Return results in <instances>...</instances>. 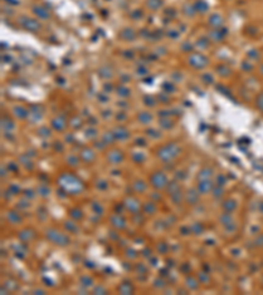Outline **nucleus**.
<instances>
[{"instance_id": "1", "label": "nucleus", "mask_w": 263, "mask_h": 295, "mask_svg": "<svg viewBox=\"0 0 263 295\" xmlns=\"http://www.w3.org/2000/svg\"><path fill=\"white\" fill-rule=\"evenodd\" d=\"M58 184H59L62 190H64L66 193H70V194H78L83 190V182L76 176L71 173L61 174L59 179H58Z\"/></svg>"}, {"instance_id": "2", "label": "nucleus", "mask_w": 263, "mask_h": 295, "mask_svg": "<svg viewBox=\"0 0 263 295\" xmlns=\"http://www.w3.org/2000/svg\"><path fill=\"white\" fill-rule=\"evenodd\" d=\"M179 152H180V148L176 144H167L158 151V156L160 160H163L167 163V161H171L176 158Z\"/></svg>"}, {"instance_id": "3", "label": "nucleus", "mask_w": 263, "mask_h": 295, "mask_svg": "<svg viewBox=\"0 0 263 295\" xmlns=\"http://www.w3.org/2000/svg\"><path fill=\"white\" fill-rule=\"evenodd\" d=\"M46 238L52 243L61 245V247L67 245L69 243H70V238H69L67 235H64V233H62L59 231H57V230H53V228H50V230L46 231Z\"/></svg>"}, {"instance_id": "4", "label": "nucleus", "mask_w": 263, "mask_h": 295, "mask_svg": "<svg viewBox=\"0 0 263 295\" xmlns=\"http://www.w3.org/2000/svg\"><path fill=\"white\" fill-rule=\"evenodd\" d=\"M151 184H153V186H154L157 190H162V189H165L167 186L169 181H167V177H166L165 173L158 171V172L151 174Z\"/></svg>"}, {"instance_id": "5", "label": "nucleus", "mask_w": 263, "mask_h": 295, "mask_svg": "<svg viewBox=\"0 0 263 295\" xmlns=\"http://www.w3.org/2000/svg\"><path fill=\"white\" fill-rule=\"evenodd\" d=\"M124 205H125V207L133 214H137L138 211H140V202H138L136 198L128 197L125 200V202H124Z\"/></svg>"}, {"instance_id": "6", "label": "nucleus", "mask_w": 263, "mask_h": 295, "mask_svg": "<svg viewBox=\"0 0 263 295\" xmlns=\"http://www.w3.org/2000/svg\"><path fill=\"white\" fill-rule=\"evenodd\" d=\"M20 23L24 25V28L29 29V30H38L40 29V24L37 23V21H34V20H31V19H20Z\"/></svg>"}, {"instance_id": "7", "label": "nucleus", "mask_w": 263, "mask_h": 295, "mask_svg": "<svg viewBox=\"0 0 263 295\" xmlns=\"http://www.w3.org/2000/svg\"><path fill=\"white\" fill-rule=\"evenodd\" d=\"M212 186H213V185H212V181H210V180H200L197 189H199V193L207 194V193H209L210 190H213V189H212Z\"/></svg>"}, {"instance_id": "8", "label": "nucleus", "mask_w": 263, "mask_h": 295, "mask_svg": "<svg viewBox=\"0 0 263 295\" xmlns=\"http://www.w3.org/2000/svg\"><path fill=\"white\" fill-rule=\"evenodd\" d=\"M186 201L188 203H196L197 201H199V194H197V191L195 189H188L187 190V193H186Z\"/></svg>"}, {"instance_id": "9", "label": "nucleus", "mask_w": 263, "mask_h": 295, "mask_svg": "<svg viewBox=\"0 0 263 295\" xmlns=\"http://www.w3.org/2000/svg\"><path fill=\"white\" fill-rule=\"evenodd\" d=\"M108 160L111 161V163H115V164H119L122 161V153L119 152V151H112L108 153Z\"/></svg>"}, {"instance_id": "10", "label": "nucleus", "mask_w": 263, "mask_h": 295, "mask_svg": "<svg viewBox=\"0 0 263 295\" xmlns=\"http://www.w3.org/2000/svg\"><path fill=\"white\" fill-rule=\"evenodd\" d=\"M111 223L116 228H119V230H121V228L125 227V220H124V218H121L120 215H113L111 218Z\"/></svg>"}, {"instance_id": "11", "label": "nucleus", "mask_w": 263, "mask_h": 295, "mask_svg": "<svg viewBox=\"0 0 263 295\" xmlns=\"http://www.w3.org/2000/svg\"><path fill=\"white\" fill-rule=\"evenodd\" d=\"M80 158H82V159L86 161V163H90V161H92V160H93L95 155H93L92 150H90V148H84L82 152H80Z\"/></svg>"}, {"instance_id": "12", "label": "nucleus", "mask_w": 263, "mask_h": 295, "mask_svg": "<svg viewBox=\"0 0 263 295\" xmlns=\"http://www.w3.org/2000/svg\"><path fill=\"white\" fill-rule=\"evenodd\" d=\"M236 202H234V200H225L224 201V203H222V209H224V211L225 212H232L233 210L236 209Z\"/></svg>"}, {"instance_id": "13", "label": "nucleus", "mask_w": 263, "mask_h": 295, "mask_svg": "<svg viewBox=\"0 0 263 295\" xmlns=\"http://www.w3.org/2000/svg\"><path fill=\"white\" fill-rule=\"evenodd\" d=\"M7 219H8L11 223H20L21 222V217L14 210H11L7 212Z\"/></svg>"}, {"instance_id": "14", "label": "nucleus", "mask_w": 263, "mask_h": 295, "mask_svg": "<svg viewBox=\"0 0 263 295\" xmlns=\"http://www.w3.org/2000/svg\"><path fill=\"white\" fill-rule=\"evenodd\" d=\"M213 174V171H212L210 168H203L201 171L199 172V180H209L210 176Z\"/></svg>"}, {"instance_id": "15", "label": "nucleus", "mask_w": 263, "mask_h": 295, "mask_svg": "<svg viewBox=\"0 0 263 295\" xmlns=\"http://www.w3.org/2000/svg\"><path fill=\"white\" fill-rule=\"evenodd\" d=\"M52 125H53V127L57 129V130H63V129H64V121H63L62 117L54 118L53 122H52Z\"/></svg>"}, {"instance_id": "16", "label": "nucleus", "mask_w": 263, "mask_h": 295, "mask_svg": "<svg viewBox=\"0 0 263 295\" xmlns=\"http://www.w3.org/2000/svg\"><path fill=\"white\" fill-rule=\"evenodd\" d=\"M19 236H20V239L23 240V241H29L33 238V231L32 230H23L19 233Z\"/></svg>"}, {"instance_id": "17", "label": "nucleus", "mask_w": 263, "mask_h": 295, "mask_svg": "<svg viewBox=\"0 0 263 295\" xmlns=\"http://www.w3.org/2000/svg\"><path fill=\"white\" fill-rule=\"evenodd\" d=\"M115 137L117 138V139H126L128 137H129V134H128V131L124 129V127H117L116 129V131H115Z\"/></svg>"}, {"instance_id": "18", "label": "nucleus", "mask_w": 263, "mask_h": 295, "mask_svg": "<svg viewBox=\"0 0 263 295\" xmlns=\"http://www.w3.org/2000/svg\"><path fill=\"white\" fill-rule=\"evenodd\" d=\"M166 189H167V191H169L170 194H172V193H175V191L180 190V186H179V184H178L176 181H172V182H169V184H167Z\"/></svg>"}, {"instance_id": "19", "label": "nucleus", "mask_w": 263, "mask_h": 295, "mask_svg": "<svg viewBox=\"0 0 263 295\" xmlns=\"http://www.w3.org/2000/svg\"><path fill=\"white\" fill-rule=\"evenodd\" d=\"M133 189L136 190V191H145V189H146V184L142 181V180H137V181H134V184H133Z\"/></svg>"}, {"instance_id": "20", "label": "nucleus", "mask_w": 263, "mask_h": 295, "mask_svg": "<svg viewBox=\"0 0 263 295\" xmlns=\"http://www.w3.org/2000/svg\"><path fill=\"white\" fill-rule=\"evenodd\" d=\"M64 228L66 230H69L71 232H78V226L74 220H67V222L64 223Z\"/></svg>"}, {"instance_id": "21", "label": "nucleus", "mask_w": 263, "mask_h": 295, "mask_svg": "<svg viewBox=\"0 0 263 295\" xmlns=\"http://www.w3.org/2000/svg\"><path fill=\"white\" fill-rule=\"evenodd\" d=\"M132 291H133V287H132V285L130 283H122L121 286H120V292L121 294H125V295H128V294H132Z\"/></svg>"}, {"instance_id": "22", "label": "nucleus", "mask_w": 263, "mask_h": 295, "mask_svg": "<svg viewBox=\"0 0 263 295\" xmlns=\"http://www.w3.org/2000/svg\"><path fill=\"white\" fill-rule=\"evenodd\" d=\"M171 198H172V202H174V203H180L182 200H183V194H182L180 190H178V191H175V193L171 194Z\"/></svg>"}, {"instance_id": "23", "label": "nucleus", "mask_w": 263, "mask_h": 295, "mask_svg": "<svg viewBox=\"0 0 263 295\" xmlns=\"http://www.w3.org/2000/svg\"><path fill=\"white\" fill-rule=\"evenodd\" d=\"M186 283H187V286L189 287V289H197V282L195 281V278H192V277H187L186 278Z\"/></svg>"}, {"instance_id": "24", "label": "nucleus", "mask_w": 263, "mask_h": 295, "mask_svg": "<svg viewBox=\"0 0 263 295\" xmlns=\"http://www.w3.org/2000/svg\"><path fill=\"white\" fill-rule=\"evenodd\" d=\"M220 222H221L222 224H225V226H226V224H230V223H232V217L228 215V214L225 212V214H222V215L220 217Z\"/></svg>"}, {"instance_id": "25", "label": "nucleus", "mask_w": 263, "mask_h": 295, "mask_svg": "<svg viewBox=\"0 0 263 295\" xmlns=\"http://www.w3.org/2000/svg\"><path fill=\"white\" fill-rule=\"evenodd\" d=\"M143 210H145V212H148V214H153V212L155 211V206L153 205L151 202L145 203V205H143Z\"/></svg>"}, {"instance_id": "26", "label": "nucleus", "mask_w": 263, "mask_h": 295, "mask_svg": "<svg viewBox=\"0 0 263 295\" xmlns=\"http://www.w3.org/2000/svg\"><path fill=\"white\" fill-rule=\"evenodd\" d=\"M14 114H17L20 118H24L26 115V110L23 109L21 106H17V108H14Z\"/></svg>"}, {"instance_id": "27", "label": "nucleus", "mask_w": 263, "mask_h": 295, "mask_svg": "<svg viewBox=\"0 0 263 295\" xmlns=\"http://www.w3.org/2000/svg\"><path fill=\"white\" fill-rule=\"evenodd\" d=\"M224 194V189H222V186H216L215 189H213V196H215V198H220L221 196Z\"/></svg>"}, {"instance_id": "28", "label": "nucleus", "mask_w": 263, "mask_h": 295, "mask_svg": "<svg viewBox=\"0 0 263 295\" xmlns=\"http://www.w3.org/2000/svg\"><path fill=\"white\" fill-rule=\"evenodd\" d=\"M192 231L193 232H196V233H201L203 231H204V227H203V224L201 223H193V226H192Z\"/></svg>"}, {"instance_id": "29", "label": "nucleus", "mask_w": 263, "mask_h": 295, "mask_svg": "<svg viewBox=\"0 0 263 295\" xmlns=\"http://www.w3.org/2000/svg\"><path fill=\"white\" fill-rule=\"evenodd\" d=\"M80 283H82L83 286H86V287H88V286L92 285V279L90 277H82L80 278Z\"/></svg>"}, {"instance_id": "30", "label": "nucleus", "mask_w": 263, "mask_h": 295, "mask_svg": "<svg viewBox=\"0 0 263 295\" xmlns=\"http://www.w3.org/2000/svg\"><path fill=\"white\" fill-rule=\"evenodd\" d=\"M70 215L74 218V219H79L80 217H82V212H80L79 210H76V209H72V210L70 211Z\"/></svg>"}, {"instance_id": "31", "label": "nucleus", "mask_w": 263, "mask_h": 295, "mask_svg": "<svg viewBox=\"0 0 263 295\" xmlns=\"http://www.w3.org/2000/svg\"><path fill=\"white\" fill-rule=\"evenodd\" d=\"M20 160L23 161V164H24L25 167L28 165V169H32V168H33V163H32V161H29V159H28V158H26V160H25V159H24V156H21V158H20Z\"/></svg>"}, {"instance_id": "32", "label": "nucleus", "mask_w": 263, "mask_h": 295, "mask_svg": "<svg viewBox=\"0 0 263 295\" xmlns=\"http://www.w3.org/2000/svg\"><path fill=\"white\" fill-rule=\"evenodd\" d=\"M119 93H120V96L126 97V96H129V89H128V88H125V87H121V88H119Z\"/></svg>"}, {"instance_id": "33", "label": "nucleus", "mask_w": 263, "mask_h": 295, "mask_svg": "<svg viewBox=\"0 0 263 295\" xmlns=\"http://www.w3.org/2000/svg\"><path fill=\"white\" fill-rule=\"evenodd\" d=\"M37 191H38V193H41L42 196H48V194H49V188H46V186H40V188L37 189Z\"/></svg>"}, {"instance_id": "34", "label": "nucleus", "mask_w": 263, "mask_h": 295, "mask_svg": "<svg viewBox=\"0 0 263 295\" xmlns=\"http://www.w3.org/2000/svg\"><path fill=\"white\" fill-rule=\"evenodd\" d=\"M96 185H98V188H101V190H104V189H107V181L105 180H99L96 182Z\"/></svg>"}, {"instance_id": "35", "label": "nucleus", "mask_w": 263, "mask_h": 295, "mask_svg": "<svg viewBox=\"0 0 263 295\" xmlns=\"http://www.w3.org/2000/svg\"><path fill=\"white\" fill-rule=\"evenodd\" d=\"M225 182H226V179H225V177H224L222 174H218V176H217V184H218V185L222 186Z\"/></svg>"}, {"instance_id": "36", "label": "nucleus", "mask_w": 263, "mask_h": 295, "mask_svg": "<svg viewBox=\"0 0 263 295\" xmlns=\"http://www.w3.org/2000/svg\"><path fill=\"white\" fill-rule=\"evenodd\" d=\"M92 207L95 209V212H98V214L103 212V209H101V206H99L98 203H92Z\"/></svg>"}, {"instance_id": "37", "label": "nucleus", "mask_w": 263, "mask_h": 295, "mask_svg": "<svg viewBox=\"0 0 263 295\" xmlns=\"http://www.w3.org/2000/svg\"><path fill=\"white\" fill-rule=\"evenodd\" d=\"M93 292H95V294H98V292H104V294H105L107 291H105V289H104V287H100V286H98L96 289L93 290Z\"/></svg>"}, {"instance_id": "38", "label": "nucleus", "mask_w": 263, "mask_h": 295, "mask_svg": "<svg viewBox=\"0 0 263 295\" xmlns=\"http://www.w3.org/2000/svg\"><path fill=\"white\" fill-rule=\"evenodd\" d=\"M34 12H36V13L38 12V13L41 14V16H42V17H45V19H46V17H49V14H46V13H42V9H41V8H34Z\"/></svg>"}, {"instance_id": "39", "label": "nucleus", "mask_w": 263, "mask_h": 295, "mask_svg": "<svg viewBox=\"0 0 263 295\" xmlns=\"http://www.w3.org/2000/svg\"><path fill=\"white\" fill-rule=\"evenodd\" d=\"M9 190L12 191V193H19V186H17V185H11V186H9Z\"/></svg>"}, {"instance_id": "40", "label": "nucleus", "mask_w": 263, "mask_h": 295, "mask_svg": "<svg viewBox=\"0 0 263 295\" xmlns=\"http://www.w3.org/2000/svg\"><path fill=\"white\" fill-rule=\"evenodd\" d=\"M184 176H186L184 172H178V173H176V179H178V180H183Z\"/></svg>"}, {"instance_id": "41", "label": "nucleus", "mask_w": 263, "mask_h": 295, "mask_svg": "<svg viewBox=\"0 0 263 295\" xmlns=\"http://www.w3.org/2000/svg\"><path fill=\"white\" fill-rule=\"evenodd\" d=\"M25 196H28L29 198H33L34 191H33V190H28V191H25Z\"/></svg>"}, {"instance_id": "42", "label": "nucleus", "mask_w": 263, "mask_h": 295, "mask_svg": "<svg viewBox=\"0 0 263 295\" xmlns=\"http://www.w3.org/2000/svg\"><path fill=\"white\" fill-rule=\"evenodd\" d=\"M76 161H78V159H75L74 156H70V158H69V163H70V164H75Z\"/></svg>"}]
</instances>
